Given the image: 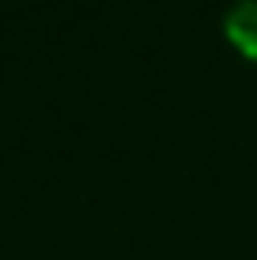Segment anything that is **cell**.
<instances>
[{"mask_svg": "<svg viewBox=\"0 0 257 260\" xmlns=\"http://www.w3.org/2000/svg\"><path fill=\"white\" fill-rule=\"evenodd\" d=\"M227 30L238 38V46L257 57V0H242L227 19Z\"/></svg>", "mask_w": 257, "mask_h": 260, "instance_id": "6da1fadb", "label": "cell"}]
</instances>
